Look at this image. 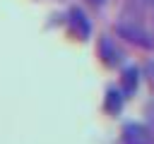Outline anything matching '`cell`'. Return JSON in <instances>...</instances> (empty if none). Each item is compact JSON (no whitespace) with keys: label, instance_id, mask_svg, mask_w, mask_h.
<instances>
[{"label":"cell","instance_id":"cell-1","mask_svg":"<svg viewBox=\"0 0 154 144\" xmlns=\"http://www.w3.org/2000/svg\"><path fill=\"white\" fill-rule=\"evenodd\" d=\"M113 34L128 46H135L140 50H154V34L135 19H118L113 24Z\"/></svg>","mask_w":154,"mask_h":144},{"label":"cell","instance_id":"cell-2","mask_svg":"<svg viewBox=\"0 0 154 144\" xmlns=\"http://www.w3.org/2000/svg\"><path fill=\"white\" fill-rule=\"evenodd\" d=\"M96 58L101 60V65L103 67H108V70H116V67H123L125 65V50L120 48V43L113 38V36H108V34H101L99 38H96Z\"/></svg>","mask_w":154,"mask_h":144},{"label":"cell","instance_id":"cell-3","mask_svg":"<svg viewBox=\"0 0 154 144\" xmlns=\"http://www.w3.org/2000/svg\"><path fill=\"white\" fill-rule=\"evenodd\" d=\"M65 29H67V34H70L72 38H77V41H89V38H91V19H89V14H87L82 7H77V5L67 7V12H65Z\"/></svg>","mask_w":154,"mask_h":144},{"label":"cell","instance_id":"cell-4","mask_svg":"<svg viewBox=\"0 0 154 144\" xmlns=\"http://www.w3.org/2000/svg\"><path fill=\"white\" fill-rule=\"evenodd\" d=\"M120 144H154V130L147 122H125L120 127Z\"/></svg>","mask_w":154,"mask_h":144},{"label":"cell","instance_id":"cell-5","mask_svg":"<svg viewBox=\"0 0 154 144\" xmlns=\"http://www.w3.org/2000/svg\"><path fill=\"white\" fill-rule=\"evenodd\" d=\"M140 82H142V67H135V65H123L120 67V74H118V86L123 89V94L128 98H132L140 89Z\"/></svg>","mask_w":154,"mask_h":144},{"label":"cell","instance_id":"cell-6","mask_svg":"<svg viewBox=\"0 0 154 144\" xmlns=\"http://www.w3.org/2000/svg\"><path fill=\"white\" fill-rule=\"evenodd\" d=\"M128 96L123 94V89L116 84V86H108L106 94H103V110L108 115H120L123 113V106H125Z\"/></svg>","mask_w":154,"mask_h":144},{"label":"cell","instance_id":"cell-7","mask_svg":"<svg viewBox=\"0 0 154 144\" xmlns=\"http://www.w3.org/2000/svg\"><path fill=\"white\" fill-rule=\"evenodd\" d=\"M142 79L147 82V86H149V91L154 94V58H149V60H144V65H142Z\"/></svg>","mask_w":154,"mask_h":144},{"label":"cell","instance_id":"cell-8","mask_svg":"<svg viewBox=\"0 0 154 144\" xmlns=\"http://www.w3.org/2000/svg\"><path fill=\"white\" fill-rule=\"evenodd\" d=\"M144 122L154 130V101H149V103L144 106Z\"/></svg>","mask_w":154,"mask_h":144},{"label":"cell","instance_id":"cell-9","mask_svg":"<svg viewBox=\"0 0 154 144\" xmlns=\"http://www.w3.org/2000/svg\"><path fill=\"white\" fill-rule=\"evenodd\" d=\"M87 2H89V7H96V10H99V7H103L108 0H87Z\"/></svg>","mask_w":154,"mask_h":144},{"label":"cell","instance_id":"cell-10","mask_svg":"<svg viewBox=\"0 0 154 144\" xmlns=\"http://www.w3.org/2000/svg\"><path fill=\"white\" fill-rule=\"evenodd\" d=\"M137 5H142V7H154V0H135Z\"/></svg>","mask_w":154,"mask_h":144}]
</instances>
